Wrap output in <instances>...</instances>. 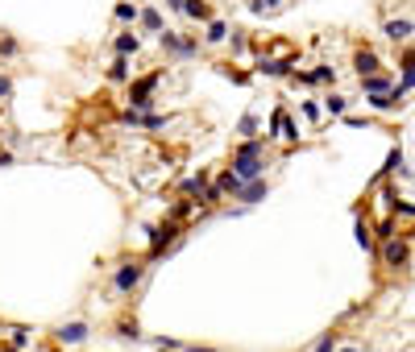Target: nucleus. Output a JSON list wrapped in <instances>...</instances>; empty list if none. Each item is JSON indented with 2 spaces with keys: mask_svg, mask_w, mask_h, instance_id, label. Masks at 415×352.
<instances>
[{
  "mask_svg": "<svg viewBox=\"0 0 415 352\" xmlns=\"http://www.w3.org/2000/svg\"><path fill=\"white\" fill-rule=\"evenodd\" d=\"M249 9L253 13H274V9H283V0H249Z\"/></svg>",
  "mask_w": 415,
  "mask_h": 352,
  "instance_id": "24",
  "label": "nucleus"
},
{
  "mask_svg": "<svg viewBox=\"0 0 415 352\" xmlns=\"http://www.w3.org/2000/svg\"><path fill=\"white\" fill-rule=\"evenodd\" d=\"M378 257H382V265H391V270H403V265L411 261V245H407L403 236L394 233V236H387V240H382Z\"/></svg>",
  "mask_w": 415,
  "mask_h": 352,
  "instance_id": "2",
  "label": "nucleus"
},
{
  "mask_svg": "<svg viewBox=\"0 0 415 352\" xmlns=\"http://www.w3.org/2000/svg\"><path fill=\"white\" fill-rule=\"evenodd\" d=\"M174 236H179V228H174V224H162V228H154V245H149V257H158V253H162V249L171 245Z\"/></svg>",
  "mask_w": 415,
  "mask_h": 352,
  "instance_id": "10",
  "label": "nucleus"
},
{
  "mask_svg": "<svg viewBox=\"0 0 415 352\" xmlns=\"http://www.w3.org/2000/svg\"><path fill=\"white\" fill-rule=\"evenodd\" d=\"M341 352H353V348H341Z\"/></svg>",
  "mask_w": 415,
  "mask_h": 352,
  "instance_id": "33",
  "label": "nucleus"
},
{
  "mask_svg": "<svg viewBox=\"0 0 415 352\" xmlns=\"http://www.w3.org/2000/svg\"><path fill=\"white\" fill-rule=\"evenodd\" d=\"M233 174L241 183H258V178H266V158H233Z\"/></svg>",
  "mask_w": 415,
  "mask_h": 352,
  "instance_id": "6",
  "label": "nucleus"
},
{
  "mask_svg": "<svg viewBox=\"0 0 415 352\" xmlns=\"http://www.w3.org/2000/svg\"><path fill=\"white\" fill-rule=\"evenodd\" d=\"M158 42H162V50L174 54V58H191V54H196V42H191V38H179L174 29H162V33H158Z\"/></svg>",
  "mask_w": 415,
  "mask_h": 352,
  "instance_id": "5",
  "label": "nucleus"
},
{
  "mask_svg": "<svg viewBox=\"0 0 415 352\" xmlns=\"http://www.w3.org/2000/svg\"><path fill=\"white\" fill-rule=\"evenodd\" d=\"M17 38H0V54H4V58H13V54H17Z\"/></svg>",
  "mask_w": 415,
  "mask_h": 352,
  "instance_id": "25",
  "label": "nucleus"
},
{
  "mask_svg": "<svg viewBox=\"0 0 415 352\" xmlns=\"http://www.w3.org/2000/svg\"><path fill=\"white\" fill-rule=\"evenodd\" d=\"M187 352H216V348H199V344H196V348H187Z\"/></svg>",
  "mask_w": 415,
  "mask_h": 352,
  "instance_id": "31",
  "label": "nucleus"
},
{
  "mask_svg": "<svg viewBox=\"0 0 415 352\" xmlns=\"http://www.w3.org/2000/svg\"><path fill=\"white\" fill-rule=\"evenodd\" d=\"M357 245H362V249H374V228L362 224V220H357Z\"/></svg>",
  "mask_w": 415,
  "mask_h": 352,
  "instance_id": "23",
  "label": "nucleus"
},
{
  "mask_svg": "<svg viewBox=\"0 0 415 352\" xmlns=\"http://www.w3.org/2000/svg\"><path fill=\"white\" fill-rule=\"evenodd\" d=\"M266 178H258V183H245L241 191H237V199H241V203H262V199H266Z\"/></svg>",
  "mask_w": 415,
  "mask_h": 352,
  "instance_id": "11",
  "label": "nucleus"
},
{
  "mask_svg": "<svg viewBox=\"0 0 415 352\" xmlns=\"http://www.w3.org/2000/svg\"><path fill=\"white\" fill-rule=\"evenodd\" d=\"M353 67H357V75L366 79V75H378V70H382V58H378L369 46H357L353 50Z\"/></svg>",
  "mask_w": 415,
  "mask_h": 352,
  "instance_id": "7",
  "label": "nucleus"
},
{
  "mask_svg": "<svg viewBox=\"0 0 415 352\" xmlns=\"http://www.w3.org/2000/svg\"><path fill=\"white\" fill-rule=\"evenodd\" d=\"M0 352H21V348H17V344H13V348H4V344H0Z\"/></svg>",
  "mask_w": 415,
  "mask_h": 352,
  "instance_id": "32",
  "label": "nucleus"
},
{
  "mask_svg": "<svg viewBox=\"0 0 415 352\" xmlns=\"http://www.w3.org/2000/svg\"><path fill=\"white\" fill-rule=\"evenodd\" d=\"M112 13H117V21H137V17H142V9H137V4H129V0H121Z\"/></svg>",
  "mask_w": 415,
  "mask_h": 352,
  "instance_id": "21",
  "label": "nucleus"
},
{
  "mask_svg": "<svg viewBox=\"0 0 415 352\" xmlns=\"http://www.w3.org/2000/svg\"><path fill=\"white\" fill-rule=\"evenodd\" d=\"M399 67H403V70H415V46H407V50H403V58H399Z\"/></svg>",
  "mask_w": 415,
  "mask_h": 352,
  "instance_id": "26",
  "label": "nucleus"
},
{
  "mask_svg": "<svg viewBox=\"0 0 415 352\" xmlns=\"http://www.w3.org/2000/svg\"><path fill=\"white\" fill-rule=\"evenodd\" d=\"M137 21H142V29H149V33H162V13H158V9H142Z\"/></svg>",
  "mask_w": 415,
  "mask_h": 352,
  "instance_id": "20",
  "label": "nucleus"
},
{
  "mask_svg": "<svg viewBox=\"0 0 415 352\" xmlns=\"http://www.w3.org/2000/svg\"><path fill=\"white\" fill-rule=\"evenodd\" d=\"M216 187L224 191V195H237V191H241L245 183H241V178H237V174H233V166H228V170H224V174H220V178H216Z\"/></svg>",
  "mask_w": 415,
  "mask_h": 352,
  "instance_id": "19",
  "label": "nucleus"
},
{
  "mask_svg": "<svg viewBox=\"0 0 415 352\" xmlns=\"http://www.w3.org/2000/svg\"><path fill=\"white\" fill-rule=\"evenodd\" d=\"M9 95H13V79H9V75H0V100H9Z\"/></svg>",
  "mask_w": 415,
  "mask_h": 352,
  "instance_id": "28",
  "label": "nucleus"
},
{
  "mask_svg": "<svg viewBox=\"0 0 415 352\" xmlns=\"http://www.w3.org/2000/svg\"><path fill=\"white\" fill-rule=\"evenodd\" d=\"M291 58H262V63H258V70H262V75H291Z\"/></svg>",
  "mask_w": 415,
  "mask_h": 352,
  "instance_id": "15",
  "label": "nucleus"
},
{
  "mask_svg": "<svg viewBox=\"0 0 415 352\" xmlns=\"http://www.w3.org/2000/svg\"><path fill=\"white\" fill-rule=\"evenodd\" d=\"M349 104H353L349 95H337V92L324 95V112H328V117H345V112H349Z\"/></svg>",
  "mask_w": 415,
  "mask_h": 352,
  "instance_id": "14",
  "label": "nucleus"
},
{
  "mask_svg": "<svg viewBox=\"0 0 415 352\" xmlns=\"http://www.w3.org/2000/svg\"><path fill=\"white\" fill-rule=\"evenodd\" d=\"M158 83H162V75H146V79L129 83V108L149 112V108H154V87H158Z\"/></svg>",
  "mask_w": 415,
  "mask_h": 352,
  "instance_id": "1",
  "label": "nucleus"
},
{
  "mask_svg": "<svg viewBox=\"0 0 415 352\" xmlns=\"http://www.w3.org/2000/svg\"><path fill=\"white\" fill-rule=\"evenodd\" d=\"M237 133H241V137H258V117H253V112H245V117L237 120Z\"/></svg>",
  "mask_w": 415,
  "mask_h": 352,
  "instance_id": "22",
  "label": "nucleus"
},
{
  "mask_svg": "<svg viewBox=\"0 0 415 352\" xmlns=\"http://www.w3.org/2000/svg\"><path fill=\"white\" fill-rule=\"evenodd\" d=\"M183 195H204V191H208V174H204V170H199V174H191V178H183Z\"/></svg>",
  "mask_w": 415,
  "mask_h": 352,
  "instance_id": "17",
  "label": "nucleus"
},
{
  "mask_svg": "<svg viewBox=\"0 0 415 352\" xmlns=\"http://www.w3.org/2000/svg\"><path fill=\"white\" fill-rule=\"evenodd\" d=\"M391 87H394V79L387 75V70H378V75H366V79H362V92L366 95H382V92H391Z\"/></svg>",
  "mask_w": 415,
  "mask_h": 352,
  "instance_id": "9",
  "label": "nucleus"
},
{
  "mask_svg": "<svg viewBox=\"0 0 415 352\" xmlns=\"http://www.w3.org/2000/svg\"><path fill=\"white\" fill-rule=\"evenodd\" d=\"M303 112H308L312 120H320V112H324V108H320V104H312V100H303Z\"/></svg>",
  "mask_w": 415,
  "mask_h": 352,
  "instance_id": "29",
  "label": "nucleus"
},
{
  "mask_svg": "<svg viewBox=\"0 0 415 352\" xmlns=\"http://www.w3.org/2000/svg\"><path fill=\"white\" fill-rule=\"evenodd\" d=\"M112 50L129 58V54H137V50H142V38H137V33H117V38H112Z\"/></svg>",
  "mask_w": 415,
  "mask_h": 352,
  "instance_id": "13",
  "label": "nucleus"
},
{
  "mask_svg": "<svg viewBox=\"0 0 415 352\" xmlns=\"http://www.w3.org/2000/svg\"><path fill=\"white\" fill-rule=\"evenodd\" d=\"M129 75H133V67H129V58H125V54H117V63L108 67V79H112V83H125Z\"/></svg>",
  "mask_w": 415,
  "mask_h": 352,
  "instance_id": "18",
  "label": "nucleus"
},
{
  "mask_svg": "<svg viewBox=\"0 0 415 352\" xmlns=\"http://www.w3.org/2000/svg\"><path fill=\"white\" fill-rule=\"evenodd\" d=\"M204 42H208V46H220V42H228V25L212 17V21H208V33H204Z\"/></svg>",
  "mask_w": 415,
  "mask_h": 352,
  "instance_id": "16",
  "label": "nucleus"
},
{
  "mask_svg": "<svg viewBox=\"0 0 415 352\" xmlns=\"http://www.w3.org/2000/svg\"><path fill=\"white\" fill-rule=\"evenodd\" d=\"M183 17H191V21H212V9H208V0H183Z\"/></svg>",
  "mask_w": 415,
  "mask_h": 352,
  "instance_id": "12",
  "label": "nucleus"
},
{
  "mask_svg": "<svg viewBox=\"0 0 415 352\" xmlns=\"http://www.w3.org/2000/svg\"><path fill=\"white\" fill-rule=\"evenodd\" d=\"M88 336H92V328H88L83 319H71V324L58 328V344H83Z\"/></svg>",
  "mask_w": 415,
  "mask_h": 352,
  "instance_id": "8",
  "label": "nucleus"
},
{
  "mask_svg": "<svg viewBox=\"0 0 415 352\" xmlns=\"http://www.w3.org/2000/svg\"><path fill=\"white\" fill-rule=\"evenodd\" d=\"M167 9H174V13H183V0H167Z\"/></svg>",
  "mask_w": 415,
  "mask_h": 352,
  "instance_id": "30",
  "label": "nucleus"
},
{
  "mask_svg": "<svg viewBox=\"0 0 415 352\" xmlns=\"http://www.w3.org/2000/svg\"><path fill=\"white\" fill-rule=\"evenodd\" d=\"M316 352H337V336L328 331V336H324V340H320V344H316Z\"/></svg>",
  "mask_w": 415,
  "mask_h": 352,
  "instance_id": "27",
  "label": "nucleus"
},
{
  "mask_svg": "<svg viewBox=\"0 0 415 352\" xmlns=\"http://www.w3.org/2000/svg\"><path fill=\"white\" fill-rule=\"evenodd\" d=\"M142 274H146V265H137V261H125L121 270H117V278H112V290H117V294H129V290H137Z\"/></svg>",
  "mask_w": 415,
  "mask_h": 352,
  "instance_id": "4",
  "label": "nucleus"
},
{
  "mask_svg": "<svg viewBox=\"0 0 415 352\" xmlns=\"http://www.w3.org/2000/svg\"><path fill=\"white\" fill-rule=\"evenodd\" d=\"M382 33L391 38L394 46H407L415 38V21L411 17H387V21H382Z\"/></svg>",
  "mask_w": 415,
  "mask_h": 352,
  "instance_id": "3",
  "label": "nucleus"
}]
</instances>
